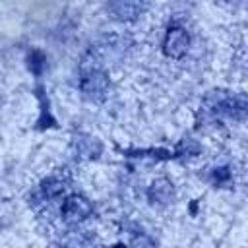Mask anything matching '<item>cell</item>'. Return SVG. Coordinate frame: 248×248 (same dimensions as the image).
I'll return each instance as SVG.
<instances>
[{"label":"cell","mask_w":248,"mask_h":248,"mask_svg":"<svg viewBox=\"0 0 248 248\" xmlns=\"http://www.w3.org/2000/svg\"><path fill=\"white\" fill-rule=\"evenodd\" d=\"M89 211H91V205L83 198H78V196L68 198L64 207H62V213L68 219H83L85 215H89Z\"/></svg>","instance_id":"7a4b0ae2"},{"label":"cell","mask_w":248,"mask_h":248,"mask_svg":"<svg viewBox=\"0 0 248 248\" xmlns=\"http://www.w3.org/2000/svg\"><path fill=\"white\" fill-rule=\"evenodd\" d=\"M188 43H190L188 33L182 27H172V29H169L167 39H165V52L169 56L178 58V56H182L186 52Z\"/></svg>","instance_id":"6da1fadb"},{"label":"cell","mask_w":248,"mask_h":248,"mask_svg":"<svg viewBox=\"0 0 248 248\" xmlns=\"http://www.w3.org/2000/svg\"><path fill=\"white\" fill-rule=\"evenodd\" d=\"M81 87H83V91L89 93V95H93V93H103L105 87H107V81H105V78H103L101 74L93 72V74H89L87 78H83Z\"/></svg>","instance_id":"3957f363"}]
</instances>
